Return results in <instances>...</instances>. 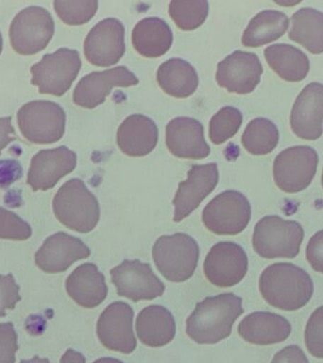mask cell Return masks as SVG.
<instances>
[{"label":"cell","mask_w":323,"mask_h":363,"mask_svg":"<svg viewBox=\"0 0 323 363\" xmlns=\"http://www.w3.org/2000/svg\"><path fill=\"white\" fill-rule=\"evenodd\" d=\"M265 58L271 69L283 81L302 82L310 69V62L306 54L291 45H269L265 50Z\"/></svg>","instance_id":"83f0119b"},{"label":"cell","mask_w":323,"mask_h":363,"mask_svg":"<svg viewBox=\"0 0 323 363\" xmlns=\"http://www.w3.org/2000/svg\"><path fill=\"white\" fill-rule=\"evenodd\" d=\"M110 274L119 296L133 302L161 297L166 289L149 264L137 259L124 260L120 265L110 269Z\"/></svg>","instance_id":"8fae6325"},{"label":"cell","mask_w":323,"mask_h":363,"mask_svg":"<svg viewBox=\"0 0 323 363\" xmlns=\"http://www.w3.org/2000/svg\"><path fill=\"white\" fill-rule=\"evenodd\" d=\"M52 206L60 223L84 234L93 231L101 218L98 199L76 178L62 184L53 199Z\"/></svg>","instance_id":"3957f363"},{"label":"cell","mask_w":323,"mask_h":363,"mask_svg":"<svg viewBox=\"0 0 323 363\" xmlns=\"http://www.w3.org/2000/svg\"><path fill=\"white\" fill-rule=\"evenodd\" d=\"M242 121V113L237 108L223 107L210 121V139L215 145L224 143L239 130Z\"/></svg>","instance_id":"d6a6232c"},{"label":"cell","mask_w":323,"mask_h":363,"mask_svg":"<svg viewBox=\"0 0 323 363\" xmlns=\"http://www.w3.org/2000/svg\"><path fill=\"white\" fill-rule=\"evenodd\" d=\"M251 218V203L245 195L235 190L215 196L203 212L204 225L218 235L239 234L246 228Z\"/></svg>","instance_id":"ba28073f"},{"label":"cell","mask_w":323,"mask_h":363,"mask_svg":"<svg viewBox=\"0 0 323 363\" xmlns=\"http://www.w3.org/2000/svg\"><path fill=\"white\" fill-rule=\"evenodd\" d=\"M306 259L314 271L323 274V230L317 232L309 240Z\"/></svg>","instance_id":"f35d334b"},{"label":"cell","mask_w":323,"mask_h":363,"mask_svg":"<svg viewBox=\"0 0 323 363\" xmlns=\"http://www.w3.org/2000/svg\"><path fill=\"white\" fill-rule=\"evenodd\" d=\"M33 235L30 224L16 213L0 206V238L11 240H27Z\"/></svg>","instance_id":"e575fe53"},{"label":"cell","mask_w":323,"mask_h":363,"mask_svg":"<svg viewBox=\"0 0 323 363\" xmlns=\"http://www.w3.org/2000/svg\"><path fill=\"white\" fill-rule=\"evenodd\" d=\"M271 363H309L305 352L299 345H288L277 352Z\"/></svg>","instance_id":"60d3db41"},{"label":"cell","mask_w":323,"mask_h":363,"mask_svg":"<svg viewBox=\"0 0 323 363\" xmlns=\"http://www.w3.org/2000/svg\"><path fill=\"white\" fill-rule=\"evenodd\" d=\"M20 286L11 274H0V317L6 316V311L13 309L21 301Z\"/></svg>","instance_id":"74e56055"},{"label":"cell","mask_w":323,"mask_h":363,"mask_svg":"<svg viewBox=\"0 0 323 363\" xmlns=\"http://www.w3.org/2000/svg\"><path fill=\"white\" fill-rule=\"evenodd\" d=\"M125 28L119 20L106 18L98 22L84 41V55L96 67L115 65L125 53Z\"/></svg>","instance_id":"5bb4252c"},{"label":"cell","mask_w":323,"mask_h":363,"mask_svg":"<svg viewBox=\"0 0 323 363\" xmlns=\"http://www.w3.org/2000/svg\"><path fill=\"white\" fill-rule=\"evenodd\" d=\"M76 166V155L67 147L42 150L31 159L27 184L33 191H47Z\"/></svg>","instance_id":"ac0fdd59"},{"label":"cell","mask_w":323,"mask_h":363,"mask_svg":"<svg viewBox=\"0 0 323 363\" xmlns=\"http://www.w3.org/2000/svg\"><path fill=\"white\" fill-rule=\"evenodd\" d=\"M259 289L266 302L280 311L303 308L314 294V283L305 269L292 263H275L264 269Z\"/></svg>","instance_id":"7a4b0ae2"},{"label":"cell","mask_w":323,"mask_h":363,"mask_svg":"<svg viewBox=\"0 0 323 363\" xmlns=\"http://www.w3.org/2000/svg\"><path fill=\"white\" fill-rule=\"evenodd\" d=\"M288 27V17L282 11H263L249 21L241 41L245 47H262L280 38Z\"/></svg>","instance_id":"f1b7e54d"},{"label":"cell","mask_w":323,"mask_h":363,"mask_svg":"<svg viewBox=\"0 0 323 363\" xmlns=\"http://www.w3.org/2000/svg\"><path fill=\"white\" fill-rule=\"evenodd\" d=\"M319 155L313 147L295 146L283 150L275 158V184L286 193L302 191L310 186L316 175Z\"/></svg>","instance_id":"30bf717a"},{"label":"cell","mask_w":323,"mask_h":363,"mask_svg":"<svg viewBox=\"0 0 323 363\" xmlns=\"http://www.w3.org/2000/svg\"><path fill=\"white\" fill-rule=\"evenodd\" d=\"M170 16L181 30H194L205 21L209 13V3L197 1H171L169 9Z\"/></svg>","instance_id":"1f68e13d"},{"label":"cell","mask_w":323,"mask_h":363,"mask_svg":"<svg viewBox=\"0 0 323 363\" xmlns=\"http://www.w3.org/2000/svg\"><path fill=\"white\" fill-rule=\"evenodd\" d=\"M11 116L0 118V155L2 150H4L11 142L16 140V130L11 125Z\"/></svg>","instance_id":"b9f144b4"},{"label":"cell","mask_w":323,"mask_h":363,"mask_svg":"<svg viewBox=\"0 0 323 363\" xmlns=\"http://www.w3.org/2000/svg\"><path fill=\"white\" fill-rule=\"evenodd\" d=\"M22 176L23 169L18 161L14 159L0 160V189H8Z\"/></svg>","instance_id":"ab89813d"},{"label":"cell","mask_w":323,"mask_h":363,"mask_svg":"<svg viewBox=\"0 0 323 363\" xmlns=\"http://www.w3.org/2000/svg\"><path fill=\"white\" fill-rule=\"evenodd\" d=\"M54 10L65 24L84 25L95 16L98 2L95 0H71V1L53 2Z\"/></svg>","instance_id":"836d02e7"},{"label":"cell","mask_w":323,"mask_h":363,"mask_svg":"<svg viewBox=\"0 0 323 363\" xmlns=\"http://www.w3.org/2000/svg\"><path fill=\"white\" fill-rule=\"evenodd\" d=\"M85 357L84 354L73 350V349H68L61 359V363H85Z\"/></svg>","instance_id":"7bdbcfd3"},{"label":"cell","mask_w":323,"mask_h":363,"mask_svg":"<svg viewBox=\"0 0 323 363\" xmlns=\"http://www.w3.org/2000/svg\"><path fill=\"white\" fill-rule=\"evenodd\" d=\"M305 230L297 221L266 216L254 227L252 245L261 257L294 258L299 255Z\"/></svg>","instance_id":"277c9868"},{"label":"cell","mask_w":323,"mask_h":363,"mask_svg":"<svg viewBox=\"0 0 323 363\" xmlns=\"http://www.w3.org/2000/svg\"><path fill=\"white\" fill-rule=\"evenodd\" d=\"M218 178L220 173L215 163L193 166L187 172L186 180L178 184L173 200V220L180 223L197 209L201 201L217 186Z\"/></svg>","instance_id":"9a60e30c"},{"label":"cell","mask_w":323,"mask_h":363,"mask_svg":"<svg viewBox=\"0 0 323 363\" xmlns=\"http://www.w3.org/2000/svg\"><path fill=\"white\" fill-rule=\"evenodd\" d=\"M288 37L312 54L323 53V13L313 8H302L291 17Z\"/></svg>","instance_id":"f546056e"},{"label":"cell","mask_w":323,"mask_h":363,"mask_svg":"<svg viewBox=\"0 0 323 363\" xmlns=\"http://www.w3.org/2000/svg\"><path fill=\"white\" fill-rule=\"evenodd\" d=\"M2 48H3V39H2V34L0 33V54L2 52Z\"/></svg>","instance_id":"bcb514c9"},{"label":"cell","mask_w":323,"mask_h":363,"mask_svg":"<svg viewBox=\"0 0 323 363\" xmlns=\"http://www.w3.org/2000/svg\"><path fill=\"white\" fill-rule=\"evenodd\" d=\"M152 257L158 271L169 281L184 282L197 269L200 248L198 242L184 233L159 238L153 246Z\"/></svg>","instance_id":"5b68a950"},{"label":"cell","mask_w":323,"mask_h":363,"mask_svg":"<svg viewBox=\"0 0 323 363\" xmlns=\"http://www.w3.org/2000/svg\"><path fill=\"white\" fill-rule=\"evenodd\" d=\"M90 255V249L79 238L58 232L48 237L36 252L35 264L47 274H59Z\"/></svg>","instance_id":"d6986e66"},{"label":"cell","mask_w":323,"mask_h":363,"mask_svg":"<svg viewBox=\"0 0 323 363\" xmlns=\"http://www.w3.org/2000/svg\"><path fill=\"white\" fill-rule=\"evenodd\" d=\"M159 86L167 95L184 99L193 95L198 86V76L195 68L180 58L167 60L157 71Z\"/></svg>","instance_id":"4316f807"},{"label":"cell","mask_w":323,"mask_h":363,"mask_svg":"<svg viewBox=\"0 0 323 363\" xmlns=\"http://www.w3.org/2000/svg\"><path fill=\"white\" fill-rule=\"evenodd\" d=\"M243 312L242 299L232 292L207 297L187 318L186 334L198 345H215L231 335Z\"/></svg>","instance_id":"6da1fadb"},{"label":"cell","mask_w":323,"mask_h":363,"mask_svg":"<svg viewBox=\"0 0 323 363\" xmlns=\"http://www.w3.org/2000/svg\"><path fill=\"white\" fill-rule=\"evenodd\" d=\"M322 187H323V169H322Z\"/></svg>","instance_id":"7dc6e473"},{"label":"cell","mask_w":323,"mask_h":363,"mask_svg":"<svg viewBox=\"0 0 323 363\" xmlns=\"http://www.w3.org/2000/svg\"><path fill=\"white\" fill-rule=\"evenodd\" d=\"M305 342L309 353L317 359H323V306L317 308L307 320Z\"/></svg>","instance_id":"d590c367"},{"label":"cell","mask_w":323,"mask_h":363,"mask_svg":"<svg viewBox=\"0 0 323 363\" xmlns=\"http://www.w3.org/2000/svg\"><path fill=\"white\" fill-rule=\"evenodd\" d=\"M158 142V128L146 116H128L118 130V145L125 155L141 157L149 155Z\"/></svg>","instance_id":"cb8c5ba5"},{"label":"cell","mask_w":323,"mask_h":363,"mask_svg":"<svg viewBox=\"0 0 323 363\" xmlns=\"http://www.w3.org/2000/svg\"><path fill=\"white\" fill-rule=\"evenodd\" d=\"M93 363H124L118 359L113 357H101V359H96Z\"/></svg>","instance_id":"f6af8a7d"},{"label":"cell","mask_w":323,"mask_h":363,"mask_svg":"<svg viewBox=\"0 0 323 363\" xmlns=\"http://www.w3.org/2000/svg\"><path fill=\"white\" fill-rule=\"evenodd\" d=\"M81 67L78 51L60 48L31 67V84L38 86L40 94L61 96L70 89Z\"/></svg>","instance_id":"52a82bcc"},{"label":"cell","mask_w":323,"mask_h":363,"mask_svg":"<svg viewBox=\"0 0 323 363\" xmlns=\"http://www.w3.org/2000/svg\"><path fill=\"white\" fill-rule=\"evenodd\" d=\"M133 316L135 311L129 303L118 301L108 306L96 323V334L102 345L119 353H132L137 345L133 333Z\"/></svg>","instance_id":"4fadbf2b"},{"label":"cell","mask_w":323,"mask_h":363,"mask_svg":"<svg viewBox=\"0 0 323 363\" xmlns=\"http://www.w3.org/2000/svg\"><path fill=\"white\" fill-rule=\"evenodd\" d=\"M279 130L268 118L252 119L244 130L241 142L246 152L254 155H266L279 143Z\"/></svg>","instance_id":"4dcf8cb0"},{"label":"cell","mask_w":323,"mask_h":363,"mask_svg":"<svg viewBox=\"0 0 323 363\" xmlns=\"http://www.w3.org/2000/svg\"><path fill=\"white\" fill-rule=\"evenodd\" d=\"M54 20L45 9L31 6L17 13L10 27V41L20 55L45 50L54 35Z\"/></svg>","instance_id":"9c48e42d"},{"label":"cell","mask_w":323,"mask_h":363,"mask_svg":"<svg viewBox=\"0 0 323 363\" xmlns=\"http://www.w3.org/2000/svg\"><path fill=\"white\" fill-rule=\"evenodd\" d=\"M18 337L13 323H0V363H16Z\"/></svg>","instance_id":"8d00e7d4"},{"label":"cell","mask_w":323,"mask_h":363,"mask_svg":"<svg viewBox=\"0 0 323 363\" xmlns=\"http://www.w3.org/2000/svg\"><path fill=\"white\" fill-rule=\"evenodd\" d=\"M71 299L85 308L101 305L108 294L104 275L95 264L84 263L74 269L65 282Z\"/></svg>","instance_id":"603a6c76"},{"label":"cell","mask_w":323,"mask_h":363,"mask_svg":"<svg viewBox=\"0 0 323 363\" xmlns=\"http://www.w3.org/2000/svg\"><path fill=\"white\" fill-rule=\"evenodd\" d=\"M64 110L56 102L33 101L20 108L17 123L20 132L28 141L34 144H52L64 136Z\"/></svg>","instance_id":"8992f818"},{"label":"cell","mask_w":323,"mask_h":363,"mask_svg":"<svg viewBox=\"0 0 323 363\" xmlns=\"http://www.w3.org/2000/svg\"><path fill=\"white\" fill-rule=\"evenodd\" d=\"M137 77L126 67H118L92 72L84 77L73 93L74 104L94 109L103 104L113 87H130L138 84Z\"/></svg>","instance_id":"2e32d148"},{"label":"cell","mask_w":323,"mask_h":363,"mask_svg":"<svg viewBox=\"0 0 323 363\" xmlns=\"http://www.w3.org/2000/svg\"><path fill=\"white\" fill-rule=\"evenodd\" d=\"M291 325L285 317L268 311H257L244 318L238 333L252 345H271L285 342L291 334Z\"/></svg>","instance_id":"7402d4cb"},{"label":"cell","mask_w":323,"mask_h":363,"mask_svg":"<svg viewBox=\"0 0 323 363\" xmlns=\"http://www.w3.org/2000/svg\"><path fill=\"white\" fill-rule=\"evenodd\" d=\"M132 45L140 55L147 58L163 56L171 48V28L157 17L142 19L132 30Z\"/></svg>","instance_id":"484cf974"},{"label":"cell","mask_w":323,"mask_h":363,"mask_svg":"<svg viewBox=\"0 0 323 363\" xmlns=\"http://www.w3.org/2000/svg\"><path fill=\"white\" fill-rule=\"evenodd\" d=\"M262 74V64L256 54L237 50L217 65L215 79L230 93L246 95L257 87Z\"/></svg>","instance_id":"e0dca14e"},{"label":"cell","mask_w":323,"mask_h":363,"mask_svg":"<svg viewBox=\"0 0 323 363\" xmlns=\"http://www.w3.org/2000/svg\"><path fill=\"white\" fill-rule=\"evenodd\" d=\"M20 363H51L48 359H42L38 356L33 357L30 359H23Z\"/></svg>","instance_id":"ee69618b"},{"label":"cell","mask_w":323,"mask_h":363,"mask_svg":"<svg viewBox=\"0 0 323 363\" xmlns=\"http://www.w3.org/2000/svg\"><path fill=\"white\" fill-rule=\"evenodd\" d=\"M167 149L176 157L203 159L211 149L204 138L203 124L197 119L180 116L172 119L166 129Z\"/></svg>","instance_id":"44dd1931"},{"label":"cell","mask_w":323,"mask_h":363,"mask_svg":"<svg viewBox=\"0 0 323 363\" xmlns=\"http://www.w3.org/2000/svg\"><path fill=\"white\" fill-rule=\"evenodd\" d=\"M249 261L245 250L232 241H221L210 250L204 260L207 280L218 288L237 285L246 277Z\"/></svg>","instance_id":"7c38bea8"},{"label":"cell","mask_w":323,"mask_h":363,"mask_svg":"<svg viewBox=\"0 0 323 363\" xmlns=\"http://www.w3.org/2000/svg\"><path fill=\"white\" fill-rule=\"evenodd\" d=\"M323 84L311 82L303 88L291 110L290 126L298 138L317 140L323 133Z\"/></svg>","instance_id":"ffe728a7"},{"label":"cell","mask_w":323,"mask_h":363,"mask_svg":"<svg viewBox=\"0 0 323 363\" xmlns=\"http://www.w3.org/2000/svg\"><path fill=\"white\" fill-rule=\"evenodd\" d=\"M135 326L139 340L149 347L169 345L176 335L174 317L162 306L152 305L142 309Z\"/></svg>","instance_id":"d4e9b609"}]
</instances>
